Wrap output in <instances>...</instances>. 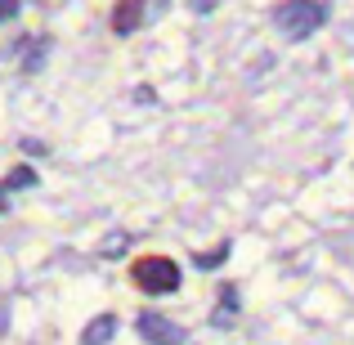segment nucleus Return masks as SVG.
Masks as SVG:
<instances>
[{
    "mask_svg": "<svg viewBox=\"0 0 354 345\" xmlns=\"http://www.w3.org/2000/svg\"><path fill=\"white\" fill-rule=\"evenodd\" d=\"M135 287L139 292H148V296H171V292H180V265H175L171 256H144L135 265Z\"/></svg>",
    "mask_w": 354,
    "mask_h": 345,
    "instance_id": "obj_1",
    "label": "nucleus"
},
{
    "mask_svg": "<svg viewBox=\"0 0 354 345\" xmlns=\"http://www.w3.org/2000/svg\"><path fill=\"white\" fill-rule=\"evenodd\" d=\"M323 23V9L314 5V0H283V5L274 9V27L287 36V41H305V36H314Z\"/></svg>",
    "mask_w": 354,
    "mask_h": 345,
    "instance_id": "obj_2",
    "label": "nucleus"
},
{
    "mask_svg": "<svg viewBox=\"0 0 354 345\" xmlns=\"http://www.w3.org/2000/svg\"><path fill=\"white\" fill-rule=\"evenodd\" d=\"M135 332H139L148 345H184V341H189V332H184L180 323L166 319V314H157V310L139 314V319H135Z\"/></svg>",
    "mask_w": 354,
    "mask_h": 345,
    "instance_id": "obj_3",
    "label": "nucleus"
},
{
    "mask_svg": "<svg viewBox=\"0 0 354 345\" xmlns=\"http://www.w3.org/2000/svg\"><path fill=\"white\" fill-rule=\"evenodd\" d=\"M139 23H144V0H121L113 9V32L117 36H130Z\"/></svg>",
    "mask_w": 354,
    "mask_h": 345,
    "instance_id": "obj_4",
    "label": "nucleus"
},
{
    "mask_svg": "<svg viewBox=\"0 0 354 345\" xmlns=\"http://www.w3.org/2000/svg\"><path fill=\"white\" fill-rule=\"evenodd\" d=\"M113 337H117V314H99V319L86 323L81 345H113Z\"/></svg>",
    "mask_w": 354,
    "mask_h": 345,
    "instance_id": "obj_5",
    "label": "nucleus"
},
{
    "mask_svg": "<svg viewBox=\"0 0 354 345\" xmlns=\"http://www.w3.org/2000/svg\"><path fill=\"white\" fill-rule=\"evenodd\" d=\"M32 184H36V171H32V166H18V171H9V180L0 184V189L14 193V189H32Z\"/></svg>",
    "mask_w": 354,
    "mask_h": 345,
    "instance_id": "obj_6",
    "label": "nucleus"
},
{
    "mask_svg": "<svg viewBox=\"0 0 354 345\" xmlns=\"http://www.w3.org/2000/svg\"><path fill=\"white\" fill-rule=\"evenodd\" d=\"M45 54H50V41H36V50L27 54V63H23V68H27V72H36V68L45 63Z\"/></svg>",
    "mask_w": 354,
    "mask_h": 345,
    "instance_id": "obj_7",
    "label": "nucleus"
},
{
    "mask_svg": "<svg viewBox=\"0 0 354 345\" xmlns=\"http://www.w3.org/2000/svg\"><path fill=\"white\" fill-rule=\"evenodd\" d=\"M126 247H130V238H126V233H108V242H104V256H121Z\"/></svg>",
    "mask_w": 354,
    "mask_h": 345,
    "instance_id": "obj_8",
    "label": "nucleus"
},
{
    "mask_svg": "<svg viewBox=\"0 0 354 345\" xmlns=\"http://www.w3.org/2000/svg\"><path fill=\"white\" fill-rule=\"evenodd\" d=\"M229 256V247H216V251H202V256H198V269H216L220 265V260H225Z\"/></svg>",
    "mask_w": 354,
    "mask_h": 345,
    "instance_id": "obj_9",
    "label": "nucleus"
},
{
    "mask_svg": "<svg viewBox=\"0 0 354 345\" xmlns=\"http://www.w3.org/2000/svg\"><path fill=\"white\" fill-rule=\"evenodd\" d=\"M14 14H18V0H0V23H9Z\"/></svg>",
    "mask_w": 354,
    "mask_h": 345,
    "instance_id": "obj_10",
    "label": "nucleus"
},
{
    "mask_svg": "<svg viewBox=\"0 0 354 345\" xmlns=\"http://www.w3.org/2000/svg\"><path fill=\"white\" fill-rule=\"evenodd\" d=\"M5 332H9V301L0 296V337H5Z\"/></svg>",
    "mask_w": 354,
    "mask_h": 345,
    "instance_id": "obj_11",
    "label": "nucleus"
},
{
    "mask_svg": "<svg viewBox=\"0 0 354 345\" xmlns=\"http://www.w3.org/2000/svg\"><path fill=\"white\" fill-rule=\"evenodd\" d=\"M193 5V14H207V9H216V0H189Z\"/></svg>",
    "mask_w": 354,
    "mask_h": 345,
    "instance_id": "obj_12",
    "label": "nucleus"
},
{
    "mask_svg": "<svg viewBox=\"0 0 354 345\" xmlns=\"http://www.w3.org/2000/svg\"><path fill=\"white\" fill-rule=\"evenodd\" d=\"M5 207H9V202H5V189H0V211H5Z\"/></svg>",
    "mask_w": 354,
    "mask_h": 345,
    "instance_id": "obj_13",
    "label": "nucleus"
}]
</instances>
